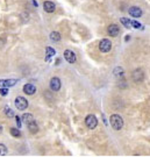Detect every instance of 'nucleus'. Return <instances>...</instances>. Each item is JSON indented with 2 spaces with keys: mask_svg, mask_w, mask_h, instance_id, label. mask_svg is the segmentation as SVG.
Segmentation results:
<instances>
[{
  "mask_svg": "<svg viewBox=\"0 0 150 157\" xmlns=\"http://www.w3.org/2000/svg\"><path fill=\"white\" fill-rule=\"evenodd\" d=\"M109 121H111L112 128L115 129V130H120V129L123 127V120H122V118H121L120 115H118V114L111 115Z\"/></svg>",
  "mask_w": 150,
  "mask_h": 157,
  "instance_id": "obj_1",
  "label": "nucleus"
},
{
  "mask_svg": "<svg viewBox=\"0 0 150 157\" xmlns=\"http://www.w3.org/2000/svg\"><path fill=\"white\" fill-rule=\"evenodd\" d=\"M14 104H15V107H16L18 109H20V111H23V109H26V108L28 107V101H27V99H25L23 97H18V98H15Z\"/></svg>",
  "mask_w": 150,
  "mask_h": 157,
  "instance_id": "obj_2",
  "label": "nucleus"
},
{
  "mask_svg": "<svg viewBox=\"0 0 150 157\" xmlns=\"http://www.w3.org/2000/svg\"><path fill=\"white\" fill-rule=\"evenodd\" d=\"M85 123H86L87 128H90V129H94V128L97 127V125H98V120H97V118H95L94 115L90 114V115L86 116V119H85Z\"/></svg>",
  "mask_w": 150,
  "mask_h": 157,
  "instance_id": "obj_3",
  "label": "nucleus"
},
{
  "mask_svg": "<svg viewBox=\"0 0 150 157\" xmlns=\"http://www.w3.org/2000/svg\"><path fill=\"white\" fill-rule=\"evenodd\" d=\"M111 48H112V43H111L109 40L104 39V40L100 41V43H99V49H100L101 53H108V51L111 50Z\"/></svg>",
  "mask_w": 150,
  "mask_h": 157,
  "instance_id": "obj_4",
  "label": "nucleus"
},
{
  "mask_svg": "<svg viewBox=\"0 0 150 157\" xmlns=\"http://www.w3.org/2000/svg\"><path fill=\"white\" fill-rule=\"evenodd\" d=\"M64 58H65L70 64H74L76 62V60H77L76 54L74 51H71V50H65V51H64Z\"/></svg>",
  "mask_w": 150,
  "mask_h": 157,
  "instance_id": "obj_5",
  "label": "nucleus"
},
{
  "mask_svg": "<svg viewBox=\"0 0 150 157\" xmlns=\"http://www.w3.org/2000/svg\"><path fill=\"white\" fill-rule=\"evenodd\" d=\"M129 14L133 16V18H140V16H142V9L140 8V7H137V6H133V7H130L129 8Z\"/></svg>",
  "mask_w": 150,
  "mask_h": 157,
  "instance_id": "obj_6",
  "label": "nucleus"
},
{
  "mask_svg": "<svg viewBox=\"0 0 150 157\" xmlns=\"http://www.w3.org/2000/svg\"><path fill=\"white\" fill-rule=\"evenodd\" d=\"M50 88L53 91H58L61 88V80H60V78H57V77L51 78V80H50Z\"/></svg>",
  "mask_w": 150,
  "mask_h": 157,
  "instance_id": "obj_7",
  "label": "nucleus"
},
{
  "mask_svg": "<svg viewBox=\"0 0 150 157\" xmlns=\"http://www.w3.org/2000/svg\"><path fill=\"white\" fill-rule=\"evenodd\" d=\"M107 32H108V34H109L111 36L115 37V36L119 35V33H120V28H119L116 25H111V26H108Z\"/></svg>",
  "mask_w": 150,
  "mask_h": 157,
  "instance_id": "obj_8",
  "label": "nucleus"
},
{
  "mask_svg": "<svg viewBox=\"0 0 150 157\" xmlns=\"http://www.w3.org/2000/svg\"><path fill=\"white\" fill-rule=\"evenodd\" d=\"M43 8H44L46 12H48V13H53V12H55V9H56V5H55L54 2H51V1H44V4H43Z\"/></svg>",
  "mask_w": 150,
  "mask_h": 157,
  "instance_id": "obj_9",
  "label": "nucleus"
},
{
  "mask_svg": "<svg viewBox=\"0 0 150 157\" xmlns=\"http://www.w3.org/2000/svg\"><path fill=\"white\" fill-rule=\"evenodd\" d=\"M16 84V79H1L0 80V87H9L14 86Z\"/></svg>",
  "mask_w": 150,
  "mask_h": 157,
  "instance_id": "obj_10",
  "label": "nucleus"
},
{
  "mask_svg": "<svg viewBox=\"0 0 150 157\" xmlns=\"http://www.w3.org/2000/svg\"><path fill=\"white\" fill-rule=\"evenodd\" d=\"M23 92L26 94H29V95H33L35 92H36V87L33 85V84H26L23 86Z\"/></svg>",
  "mask_w": 150,
  "mask_h": 157,
  "instance_id": "obj_11",
  "label": "nucleus"
},
{
  "mask_svg": "<svg viewBox=\"0 0 150 157\" xmlns=\"http://www.w3.org/2000/svg\"><path fill=\"white\" fill-rule=\"evenodd\" d=\"M133 79H134L135 81H141V80L143 79V72H142L141 69L134 71V74H133Z\"/></svg>",
  "mask_w": 150,
  "mask_h": 157,
  "instance_id": "obj_12",
  "label": "nucleus"
},
{
  "mask_svg": "<svg viewBox=\"0 0 150 157\" xmlns=\"http://www.w3.org/2000/svg\"><path fill=\"white\" fill-rule=\"evenodd\" d=\"M22 120H23V122H25L26 125H28V123H30V122L34 121V116H33V114L27 113V114H23V115H22Z\"/></svg>",
  "mask_w": 150,
  "mask_h": 157,
  "instance_id": "obj_13",
  "label": "nucleus"
},
{
  "mask_svg": "<svg viewBox=\"0 0 150 157\" xmlns=\"http://www.w3.org/2000/svg\"><path fill=\"white\" fill-rule=\"evenodd\" d=\"M28 129H29V132H30L32 134H36V133L39 132V126L33 121V122L28 123Z\"/></svg>",
  "mask_w": 150,
  "mask_h": 157,
  "instance_id": "obj_14",
  "label": "nucleus"
},
{
  "mask_svg": "<svg viewBox=\"0 0 150 157\" xmlns=\"http://www.w3.org/2000/svg\"><path fill=\"white\" fill-rule=\"evenodd\" d=\"M50 39H51V41H54V42H58V41L61 40V35H60L58 32H53V33L50 34Z\"/></svg>",
  "mask_w": 150,
  "mask_h": 157,
  "instance_id": "obj_15",
  "label": "nucleus"
},
{
  "mask_svg": "<svg viewBox=\"0 0 150 157\" xmlns=\"http://www.w3.org/2000/svg\"><path fill=\"white\" fill-rule=\"evenodd\" d=\"M11 134L14 136V137H21V132L19 130V129H16V128H11Z\"/></svg>",
  "mask_w": 150,
  "mask_h": 157,
  "instance_id": "obj_16",
  "label": "nucleus"
},
{
  "mask_svg": "<svg viewBox=\"0 0 150 157\" xmlns=\"http://www.w3.org/2000/svg\"><path fill=\"white\" fill-rule=\"evenodd\" d=\"M120 21H121V23H122L125 27H127V28H129V27H130V21H129V19L121 18V19H120Z\"/></svg>",
  "mask_w": 150,
  "mask_h": 157,
  "instance_id": "obj_17",
  "label": "nucleus"
},
{
  "mask_svg": "<svg viewBox=\"0 0 150 157\" xmlns=\"http://www.w3.org/2000/svg\"><path fill=\"white\" fill-rule=\"evenodd\" d=\"M46 51H47V57H51V56H54L55 54H56V51L53 49V48H50V47H47L46 48Z\"/></svg>",
  "mask_w": 150,
  "mask_h": 157,
  "instance_id": "obj_18",
  "label": "nucleus"
},
{
  "mask_svg": "<svg viewBox=\"0 0 150 157\" xmlns=\"http://www.w3.org/2000/svg\"><path fill=\"white\" fill-rule=\"evenodd\" d=\"M7 154V148L5 147V144L0 143V156H5Z\"/></svg>",
  "mask_w": 150,
  "mask_h": 157,
  "instance_id": "obj_19",
  "label": "nucleus"
},
{
  "mask_svg": "<svg viewBox=\"0 0 150 157\" xmlns=\"http://www.w3.org/2000/svg\"><path fill=\"white\" fill-rule=\"evenodd\" d=\"M5 114L7 116H9V118H13L14 116V113H13V111L9 107H5Z\"/></svg>",
  "mask_w": 150,
  "mask_h": 157,
  "instance_id": "obj_20",
  "label": "nucleus"
},
{
  "mask_svg": "<svg viewBox=\"0 0 150 157\" xmlns=\"http://www.w3.org/2000/svg\"><path fill=\"white\" fill-rule=\"evenodd\" d=\"M123 74V69L122 68H116L115 70H114V75L115 76H121Z\"/></svg>",
  "mask_w": 150,
  "mask_h": 157,
  "instance_id": "obj_21",
  "label": "nucleus"
},
{
  "mask_svg": "<svg viewBox=\"0 0 150 157\" xmlns=\"http://www.w3.org/2000/svg\"><path fill=\"white\" fill-rule=\"evenodd\" d=\"M130 25H133V27L134 28H136V29H139V28H141V23L140 22H137V21H130Z\"/></svg>",
  "mask_w": 150,
  "mask_h": 157,
  "instance_id": "obj_22",
  "label": "nucleus"
},
{
  "mask_svg": "<svg viewBox=\"0 0 150 157\" xmlns=\"http://www.w3.org/2000/svg\"><path fill=\"white\" fill-rule=\"evenodd\" d=\"M0 94L4 95V97L7 95V94H8V88H7V87H1V88H0Z\"/></svg>",
  "mask_w": 150,
  "mask_h": 157,
  "instance_id": "obj_23",
  "label": "nucleus"
},
{
  "mask_svg": "<svg viewBox=\"0 0 150 157\" xmlns=\"http://www.w3.org/2000/svg\"><path fill=\"white\" fill-rule=\"evenodd\" d=\"M15 121H16V125H18V128H21V119L19 116L15 118Z\"/></svg>",
  "mask_w": 150,
  "mask_h": 157,
  "instance_id": "obj_24",
  "label": "nucleus"
},
{
  "mask_svg": "<svg viewBox=\"0 0 150 157\" xmlns=\"http://www.w3.org/2000/svg\"><path fill=\"white\" fill-rule=\"evenodd\" d=\"M2 132V127H1V125H0V133Z\"/></svg>",
  "mask_w": 150,
  "mask_h": 157,
  "instance_id": "obj_25",
  "label": "nucleus"
}]
</instances>
